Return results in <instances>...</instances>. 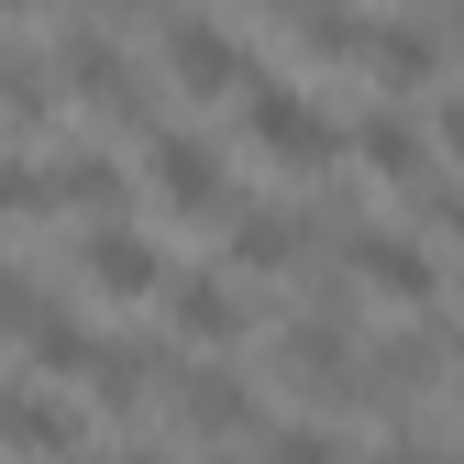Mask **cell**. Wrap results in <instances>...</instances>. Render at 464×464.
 <instances>
[{
    "label": "cell",
    "instance_id": "1",
    "mask_svg": "<svg viewBox=\"0 0 464 464\" xmlns=\"http://www.w3.org/2000/svg\"><path fill=\"white\" fill-rule=\"evenodd\" d=\"M244 133L287 166V178H321V166L343 155V122H332L310 89H287V78H255V89H244Z\"/></svg>",
    "mask_w": 464,
    "mask_h": 464
},
{
    "label": "cell",
    "instance_id": "2",
    "mask_svg": "<svg viewBox=\"0 0 464 464\" xmlns=\"http://www.w3.org/2000/svg\"><path fill=\"white\" fill-rule=\"evenodd\" d=\"M453 354H464V332H453V321H398L376 354L354 365V410H398V398L442 387V376H453Z\"/></svg>",
    "mask_w": 464,
    "mask_h": 464
},
{
    "label": "cell",
    "instance_id": "3",
    "mask_svg": "<svg viewBox=\"0 0 464 464\" xmlns=\"http://www.w3.org/2000/svg\"><path fill=\"white\" fill-rule=\"evenodd\" d=\"M144 188L178 210V221H232V210H244L210 133H144Z\"/></svg>",
    "mask_w": 464,
    "mask_h": 464
},
{
    "label": "cell",
    "instance_id": "4",
    "mask_svg": "<svg viewBox=\"0 0 464 464\" xmlns=\"http://www.w3.org/2000/svg\"><path fill=\"white\" fill-rule=\"evenodd\" d=\"M343 276H354L365 299H398V310L442 299V266H431V244H420V232H398V221H354V232H343Z\"/></svg>",
    "mask_w": 464,
    "mask_h": 464
},
{
    "label": "cell",
    "instance_id": "5",
    "mask_svg": "<svg viewBox=\"0 0 464 464\" xmlns=\"http://www.w3.org/2000/svg\"><path fill=\"white\" fill-rule=\"evenodd\" d=\"M78 276H89V299H122V310H144V299L178 287L166 244H155V232H133V221H89V232H78Z\"/></svg>",
    "mask_w": 464,
    "mask_h": 464
},
{
    "label": "cell",
    "instance_id": "6",
    "mask_svg": "<svg viewBox=\"0 0 464 464\" xmlns=\"http://www.w3.org/2000/svg\"><path fill=\"white\" fill-rule=\"evenodd\" d=\"M55 55H67V100H78V111H100V122H122V133H155V122H144V67L122 55V34L78 23Z\"/></svg>",
    "mask_w": 464,
    "mask_h": 464
},
{
    "label": "cell",
    "instance_id": "7",
    "mask_svg": "<svg viewBox=\"0 0 464 464\" xmlns=\"http://www.w3.org/2000/svg\"><path fill=\"white\" fill-rule=\"evenodd\" d=\"M155 44H166V89H178V100H232V89H255L232 23H210V12H166Z\"/></svg>",
    "mask_w": 464,
    "mask_h": 464
},
{
    "label": "cell",
    "instance_id": "8",
    "mask_svg": "<svg viewBox=\"0 0 464 464\" xmlns=\"http://www.w3.org/2000/svg\"><path fill=\"white\" fill-rule=\"evenodd\" d=\"M276 387H299V398H354V321H343V299H321V310H299L276 332Z\"/></svg>",
    "mask_w": 464,
    "mask_h": 464
},
{
    "label": "cell",
    "instance_id": "9",
    "mask_svg": "<svg viewBox=\"0 0 464 464\" xmlns=\"http://www.w3.org/2000/svg\"><path fill=\"white\" fill-rule=\"evenodd\" d=\"M78 398L67 387H44V376H12V387H0V453H12V464H67L78 453Z\"/></svg>",
    "mask_w": 464,
    "mask_h": 464
},
{
    "label": "cell",
    "instance_id": "10",
    "mask_svg": "<svg viewBox=\"0 0 464 464\" xmlns=\"http://www.w3.org/2000/svg\"><path fill=\"white\" fill-rule=\"evenodd\" d=\"M343 155H354L376 188H420V178H431V122H420V111H398V100H365L354 133H343Z\"/></svg>",
    "mask_w": 464,
    "mask_h": 464
},
{
    "label": "cell",
    "instance_id": "11",
    "mask_svg": "<svg viewBox=\"0 0 464 464\" xmlns=\"http://www.w3.org/2000/svg\"><path fill=\"white\" fill-rule=\"evenodd\" d=\"M310 244H321V210H299V199H244L232 210V276H287V266H310Z\"/></svg>",
    "mask_w": 464,
    "mask_h": 464
},
{
    "label": "cell",
    "instance_id": "12",
    "mask_svg": "<svg viewBox=\"0 0 464 464\" xmlns=\"http://www.w3.org/2000/svg\"><path fill=\"white\" fill-rule=\"evenodd\" d=\"M166 321H178V343H199V354L244 343V332H255V310H244V276H232V266L178 276V287H166Z\"/></svg>",
    "mask_w": 464,
    "mask_h": 464
},
{
    "label": "cell",
    "instance_id": "13",
    "mask_svg": "<svg viewBox=\"0 0 464 464\" xmlns=\"http://www.w3.org/2000/svg\"><path fill=\"white\" fill-rule=\"evenodd\" d=\"M365 78H376V100H398V111H410V100L442 78V23H420V12L376 23V34H365Z\"/></svg>",
    "mask_w": 464,
    "mask_h": 464
},
{
    "label": "cell",
    "instance_id": "14",
    "mask_svg": "<svg viewBox=\"0 0 464 464\" xmlns=\"http://www.w3.org/2000/svg\"><path fill=\"white\" fill-rule=\"evenodd\" d=\"M23 365H34L44 387H55V376H78V387H89V376H100V332L67 321L55 299H34V321H23Z\"/></svg>",
    "mask_w": 464,
    "mask_h": 464
},
{
    "label": "cell",
    "instance_id": "15",
    "mask_svg": "<svg viewBox=\"0 0 464 464\" xmlns=\"http://www.w3.org/2000/svg\"><path fill=\"white\" fill-rule=\"evenodd\" d=\"M255 420V387L232 376V365H188L178 376V431H199V442H232Z\"/></svg>",
    "mask_w": 464,
    "mask_h": 464
},
{
    "label": "cell",
    "instance_id": "16",
    "mask_svg": "<svg viewBox=\"0 0 464 464\" xmlns=\"http://www.w3.org/2000/svg\"><path fill=\"white\" fill-rule=\"evenodd\" d=\"M55 89H67V67L44 44H0V133H34L55 111Z\"/></svg>",
    "mask_w": 464,
    "mask_h": 464
},
{
    "label": "cell",
    "instance_id": "17",
    "mask_svg": "<svg viewBox=\"0 0 464 464\" xmlns=\"http://www.w3.org/2000/svg\"><path fill=\"white\" fill-rule=\"evenodd\" d=\"M44 199L55 210H89V221H122V155H55L44 166Z\"/></svg>",
    "mask_w": 464,
    "mask_h": 464
},
{
    "label": "cell",
    "instance_id": "18",
    "mask_svg": "<svg viewBox=\"0 0 464 464\" xmlns=\"http://www.w3.org/2000/svg\"><path fill=\"white\" fill-rule=\"evenodd\" d=\"M266 464H354V442H343L332 420H287V431L266 442Z\"/></svg>",
    "mask_w": 464,
    "mask_h": 464
},
{
    "label": "cell",
    "instance_id": "19",
    "mask_svg": "<svg viewBox=\"0 0 464 464\" xmlns=\"http://www.w3.org/2000/svg\"><path fill=\"white\" fill-rule=\"evenodd\" d=\"M34 210H55V199H44V166L0 155V221H34Z\"/></svg>",
    "mask_w": 464,
    "mask_h": 464
},
{
    "label": "cell",
    "instance_id": "20",
    "mask_svg": "<svg viewBox=\"0 0 464 464\" xmlns=\"http://www.w3.org/2000/svg\"><path fill=\"white\" fill-rule=\"evenodd\" d=\"M431 144H442V166H453V178H464V89L431 111Z\"/></svg>",
    "mask_w": 464,
    "mask_h": 464
},
{
    "label": "cell",
    "instance_id": "21",
    "mask_svg": "<svg viewBox=\"0 0 464 464\" xmlns=\"http://www.w3.org/2000/svg\"><path fill=\"white\" fill-rule=\"evenodd\" d=\"M365 464H464V453H442V442H410V431H387Z\"/></svg>",
    "mask_w": 464,
    "mask_h": 464
},
{
    "label": "cell",
    "instance_id": "22",
    "mask_svg": "<svg viewBox=\"0 0 464 464\" xmlns=\"http://www.w3.org/2000/svg\"><path fill=\"white\" fill-rule=\"evenodd\" d=\"M23 321H34V276H23V266H0V332H23Z\"/></svg>",
    "mask_w": 464,
    "mask_h": 464
},
{
    "label": "cell",
    "instance_id": "23",
    "mask_svg": "<svg viewBox=\"0 0 464 464\" xmlns=\"http://www.w3.org/2000/svg\"><path fill=\"white\" fill-rule=\"evenodd\" d=\"M144 12H166V0H89V23L111 34V23H144Z\"/></svg>",
    "mask_w": 464,
    "mask_h": 464
},
{
    "label": "cell",
    "instance_id": "24",
    "mask_svg": "<svg viewBox=\"0 0 464 464\" xmlns=\"http://www.w3.org/2000/svg\"><path fill=\"white\" fill-rule=\"evenodd\" d=\"M34 12H44V0H0V23H34Z\"/></svg>",
    "mask_w": 464,
    "mask_h": 464
},
{
    "label": "cell",
    "instance_id": "25",
    "mask_svg": "<svg viewBox=\"0 0 464 464\" xmlns=\"http://www.w3.org/2000/svg\"><path fill=\"white\" fill-rule=\"evenodd\" d=\"M111 464H178V453H144V442H133V453H111Z\"/></svg>",
    "mask_w": 464,
    "mask_h": 464
},
{
    "label": "cell",
    "instance_id": "26",
    "mask_svg": "<svg viewBox=\"0 0 464 464\" xmlns=\"http://www.w3.org/2000/svg\"><path fill=\"white\" fill-rule=\"evenodd\" d=\"M210 464H266V453H210Z\"/></svg>",
    "mask_w": 464,
    "mask_h": 464
},
{
    "label": "cell",
    "instance_id": "27",
    "mask_svg": "<svg viewBox=\"0 0 464 464\" xmlns=\"http://www.w3.org/2000/svg\"><path fill=\"white\" fill-rule=\"evenodd\" d=\"M453 44H464V12H453Z\"/></svg>",
    "mask_w": 464,
    "mask_h": 464
}]
</instances>
